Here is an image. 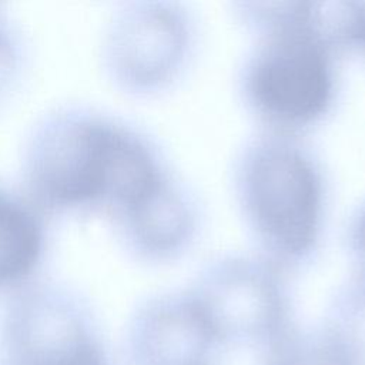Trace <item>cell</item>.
Returning a JSON list of instances; mask_svg holds the SVG:
<instances>
[{
  "label": "cell",
  "instance_id": "9",
  "mask_svg": "<svg viewBox=\"0 0 365 365\" xmlns=\"http://www.w3.org/2000/svg\"><path fill=\"white\" fill-rule=\"evenodd\" d=\"M328 331L346 348L352 359L365 354V274L354 271L339 287L331 307Z\"/></svg>",
  "mask_w": 365,
  "mask_h": 365
},
{
  "label": "cell",
  "instance_id": "2",
  "mask_svg": "<svg viewBox=\"0 0 365 365\" xmlns=\"http://www.w3.org/2000/svg\"><path fill=\"white\" fill-rule=\"evenodd\" d=\"M304 1L262 3L255 38L238 71V91L262 131L299 137L332 110L336 57L304 27Z\"/></svg>",
  "mask_w": 365,
  "mask_h": 365
},
{
  "label": "cell",
  "instance_id": "8",
  "mask_svg": "<svg viewBox=\"0 0 365 365\" xmlns=\"http://www.w3.org/2000/svg\"><path fill=\"white\" fill-rule=\"evenodd\" d=\"M41 247L43 234L34 215L20 202L0 195V285L27 277Z\"/></svg>",
  "mask_w": 365,
  "mask_h": 365
},
{
  "label": "cell",
  "instance_id": "11",
  "mask_svg": "<svg viewBox=\"0 0 365 365\" xmlns=\"http://www.w3.org/2000/svg\"><path fill=\"white\" fill-rule=\"evenodd\" d=\"M345 245L354 271L365 274V198L356 205L348 218L345 228Z\"/></svg>",
  "mask_w": 365,
  "mask_h": 365
},
{
  "label": "cell",
  "instance_id": "4",
  "mask_svg": "<svg viewBox=\"0 0 365 365\" xmlns=\"http://www.w3.org/2000/svg\"><path fill=\"white\" fill-rule=\"evenodd\" d=\"M285 274L257 252H225L201 267L188 291L215 341L267 342L291 331Z\"/></svg>",
  "mask_w": 365,
  "mask_h": 365
},
{
  "label": "cell",
  "instance_id": "3",
  "mask_svg": "<svg viewBox=\"0 0 365 365\" xmlns=\"http://www.w3.org/2000/svg\"><path fill=\"white\" fill-rule=\"evenodd\" d=\"M154 147L135 131L100 118H73L48 128L34 148L31 185L50 205L128 204L151 181Z\"/></svg>",
  "mask_w": 365,
  "mask_h": 365
},
{
  "label": "cell",
  "instance_id": "7",
  "mask_svg": "<svg viewBox=\"0 0 365 365\" xmlns=\"http://www.w3.org/2000/svg\"><path fill=\"white\" fill-rule=\"evenodd\" d=\"M120 222L125 240L138 255L168 261L194 244L201 225L200 204L195 194L170 174Z\"/></svg>",
  "mask_w": 365,
  "mask_h": 365
},
{
  "label": "cell",
  "instance_id": "5",
  "mask_svg": "<svg viewBox=\"0 0 365 365\" xmlns=\"http://www.w3.org/2000/svg\"><path fill=\"white\" fill-rule=\"evenodd\" d=\"M195 23L184 6L150 1L131 6L113 37L114 68L135 91H158L187 68L195 48Z\"/></svg>",
  "mask_w": 365,
  "mask_h": 365
},
{
  "label": "cell",
  "instance_id": "12",
  "mask_svg": "<svg viewBox=\"0 0 365 365\" xmlns=\"http://www.w3.org/2000/svg\"><path fill=\"white\" fill-rule=\"evenodd\" d=\"M362 56H365V50H364V53H362Z\"/></svg>",
  "mask_w": 365,
  "mask_h": 365
},
{
  "label": "cell",
  "instance_id": "6",
  "mask_svg": "<svg viewBox=\"0 0 365 365\" xmlns=\"http://www.w3.org/2000/svg\"><path fill=\"white\" fill-rule=\"evenodd\" d=\"M140 365H205L215 335L190 291L151 301L134 327Z\"/></svg>",
  "mask_w": 365,
  "mask_h": 365
},
{
  "label": "cell",
  "instance_id": "10",
  "mask_svg": "<svg viewBox=\"0 0 365 365\" xmlns=\"http://www.w3.org/2000/svg\"><path fill=\"white\" fill-rule=\"evenodd\" d=\"M352 361L346 348L327 329L309 338L292 332L278 365H352Z\"/></svg>",
  "mask_w": 365,
  "mask_h": 365
},
{
  "label": "cell",
  "instance_id": "1",
  "mask_svg": "<svg viewBox=\"0 0 365 365\" xmlns=\"http://www.w3.org/2000/svg\"><path fill=\"white\" fill-rule=\"evenodd\" d=\"M234 198L254 252L288 272L318 250L327 217L322 167L299 137L261 131L238 151Z\"/></svg>",
  "mask_w": 365,
  "mask_h": 365
}]
</instances>
